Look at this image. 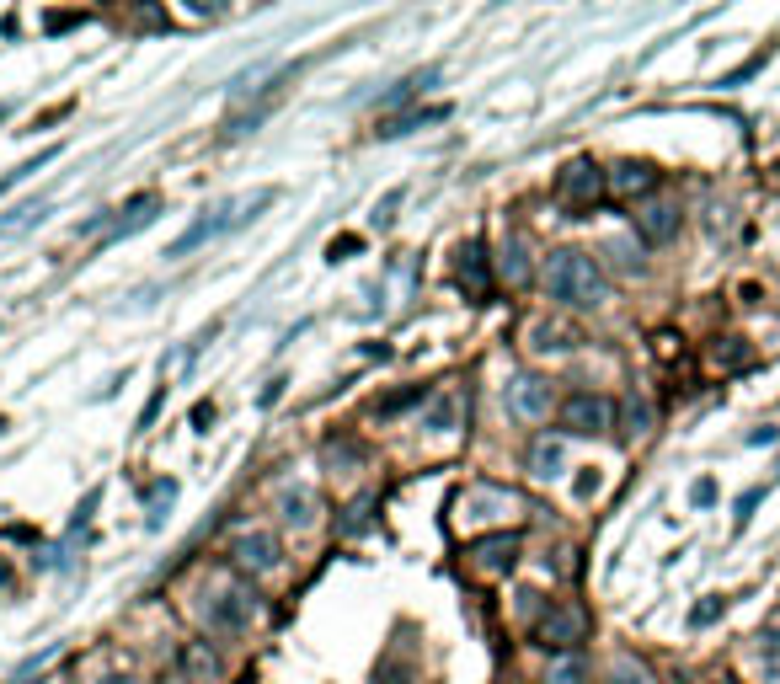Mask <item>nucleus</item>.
Segmentation results:
<instances>
[{"instance_id": "nucleus-34", "label": "nucleus", "mask_w": 780, "mask_h": 684, "mask_svg": "<svg viewBox=\"0 0 780 684\" xmlns=\"http://www.w3.org/2000/svg\"><path fill=\"white\" fill-rule=\"evenodd\" d=\"M348 252H358V241H353V236H342V241L326 246V257H332V262H337V257H348Z\"/></svg>"}, {"instance_id": "nucleus-3", "label": "nucleus", "mask_w": 780, "mask_h": 684, "mask_svg": "<svg viewBox=\"0 0 780 684\" xmlns=\"http://www.w3.org/2000/svg\"><path fill=\"white\" fill-rule=\"evenodd\" d=\"M583 636H588V615L577 610V604H551V610L535 620V642L545 652H572Z\"/></svg>"}, {"instance_id": "nucleus-7", "label": "nucleus", "mask_w": 780, "mask_h": 684, "mask_svg": "<svg viewBox=\"0 0 780 684\" xmlns=\"http://www.w3.org/2000/svg\"><path fill=\"white\" fill-rule=\"evenodd\" d=\"M508 412L519 417V423H540V417H551V380L519 375L508 385Z\"/></svg>"}, {"instance_id": "nucleus-24", "label": "nucleus", "mask_w": 780, "mask_h": 684, "mask_svg": "<svg viewBox=\"0 0 780 684\" xmlns=\"http://www.w3.org/2000/svg\"><path fill=\"white\" fill-rule=\"evenodd\" d=\"M604 684H652V674L636 658H615L610 668H604Z\"/></svg>"}, {"instance_id": "nucleus-27", "label": "nucleus", "mask_w": 780, "mask_h": 684, "mask_svg": "<svg viewBox=\"0 0 780 684\" xmlns=\"http://www.w3.org/2000/svg\"><path fill=\"white\" fill-rule=\"evenodd\" d=\"M439 118H444V107H428V113H407V118H390L385 129H380V139H396V134L417 129V123H439Z\"/></svg>"}, {"instance_id": "nucleus-21", "label": "nucleus", "mask_w": 780, "mask_h": 684, "mask_svg": "<svg viewBox=\"0 0 780 684\" xmlns=\"http://www.w3.org/2000/svg\"><path fill=\"white\" fill-rule=\"evenodd\" d=\"M620 417H626V439H642V433H652V401H647V396H626Z\"/></svg>"}, {"instance_id": "nucleus-25", "label": "nucleus", "mask_w": 780, "mask_h": 684, "mask_svg": "<svg viewBox=\"0 0 780 684\" xmlns=\"http://www.w3.org/2000/svg\"><path fill=\"white\" fill-rule=\"evenodd\" d=\"M182 658H187V668H193V679H198V684H209L214 674H220V663H214V652H209L204 642H193V647L182 652Z\"/></svg>"}, {"instance_id": "nucleus-15", "label": "nucleus", "mask_w": 780, "mask_h": 684, "mask_svg": "<svg viewBox=\"0 0 780 684\" xmlns=\"http://www.w3.org/2000/svg\"><path fill=\"white\" fill-rule=\"evenodd\" d=\"M508 508H513V492H503V487H481L465 497V519H497Z\"/></svg>"}, {"instance_id": "nucleus-37", "label": "nucleus", "mask_w": 780, "mask_h": 684, "mask_svg": "<svg viewBox=\"0 0 780 684\" xmlns=\"http://www.w3.org/2000/svg\"><path fill=\"white\" fill-rule=\"evenodd\" d=\"M594 487H599V471H583V476H577V497H588Z\"/></svg>"}, {"instance_id": "nucleus-16", "label": "nucleus", "mask_w": 780, "mask_h": 684, "mask_svg": "<svg viewBox=\"0 0 780 684\" xmlns=\"http://www.w3.org/2000/svg\"><path fill=\"white\" fill-rule=\"evenodd\" d=\"M155 209H161V204H155L150 193H145V198H134V204H129V214H118V220H113V230H107V241H123V236H134V230H145V225L155 220Z\"/></svg>"}, {"instance_id": "nucleus-29", "label": "nucleus", "mask_w": 780, "mask_h": 684, "mask_svg": "<svg viewBox=\"0 0 780 684\" xmlns=\"http://www.w3.org/2000/svg\"><path fill=\"white\" fill-rule=\"evenodd\" d=\"M423 401V385H407V391H396V396H385L380 407H374V417H396V412H407V407H417Z\"/></svg>"}, {"instance_id": "nucleus-19", "label": "nucleus", "mask_w": 780, "mask_h": 684, "mask_svg": "<svg viewBox=\"0 0 780 684\" xmlns=\"http://www.w3.org/2000/svg\"><path fill=\"white\" fill-rule=\"evenodd\" d=\"M278 508H284V519L294 524V530H305V524H316V497H310L305 487H294L278 497Z\"/></svg>"}, {"instance_id": "nucleus-28", "label": "nucleus", "mask_w": 780, "mask_h": 684, "mask_svg": "<svg viewBox=\"0 0 780 684\" xmlns=\"http://www.w3.org/2000/svg\"><path fill=\"white\" fill-rule=\"evenodd\" d=\"M604 257H615V268H626V273H642V246L636 241H610Z\"/></svg>"}, {"instance_id": "nucleus-32", "label": "nucleus", "mask_w": 780, "mask_h": 684, "mask_svg": "<svg viewBox=\"0 0 780 684\" xmlns=\"http://www.w3.org/2000/svg\"><path fill=\"white\" fill-rule=\"evenodd\" d=\"M690 503H695V508H711V503H716V481H711V476H700L695 487H690Z\"/></svg>"}, {"instance_id": "nucleus-40", "label": "nucleus", "mask_w": 780, "mask_h": 684, "mask_svg": "<svg viewBox=\"0 0 780 684\" xmlns=\"http://www.w3.org/2000/svg\"><path fill=\"white\" fill-rule=\"evenodd\" d=\"M716 684H738V679H716Z\"/></svg>"}, {"instance_id": "nucleus-26", "label": "nucleus", "mask_w": 780, "mask_h": 684, "mask_svg": "<svg viewBox=\"0 0 780 684\" xmlns=\"http://www.w3.org/2000/svg\"><path fill=\"white\" fill-rule=\"evenodd\" d=\"M423 428H428V433H449V428H455V396H439V401H433V407L423 412Z\"/></svg>"}, {"instance_id": "nucleus-5", "label": "nucleus", "mask_w": 780, "mask_h": 684, "mask_svg": "<svg viewBox=\"0 0 780 684\" xmlns=\"http://www.w3.org/2000/svg\"><path fill=\"white\" fill-rule=\"evenodd\" d=\"M417 679H423V658H417L412 631L401 626V631H396V642L385 647L380 668H374V684H417Z\"/></svg>"}, {"instance_id": "nucleus-31", "label": "nucleus", "mask_w": 780, "mask_h": 684, "mask_svg": "<svg viewBox=\"0 0 780 684\" xmlns=\"http://www.w3.org/2000/svg\"><path fill=\"white\" fill-rule=\"evenodd\" d=\"M396 209H401V188H396V193H385L380 204H374V214H369V220L380 225V230H390V225H396Z\"/></svg>"}, {"instance_id": "nucleus-33", "label": "nucleus", "mask_w": 780, "mask_h": 684, "mask_svg": "<svg viewBox=\"0 0 780 684\" xmlns=\"http://www.w3.org/2000/svg\"><path fill=\"white\" fill-rule=\"evenodd\" d=\"M764 503V487H754V492H748V497H738V530H743V524H748V513H754Z\"/></svg>"}, {"instance_id": "nucleus-39", "label": "nucleus", "mask_w": 780, "mask_h": 684, "mask_svg": "<svg viewBox=\"0 0 780 684\" xmlns=\"http://www.w3.org/2000/svg\"><path fill=\"white\" fill-rule=\"evenodd\" d=\"M11 118V102H0V123H6Z\"/></svg>"}, {"instance_id": "nucleus-38", "label": "nucleus", "mask_w": 780, "mask_h": 684, "mask_svg": "<svg viewBox=\"0 0 780 684\" xmlns=\"http://www.w3.org/2000/svg\"><path fill=\"white\" fill-rule=\"evenodd\" d=\"M102 684H134V679H123V674H113V679H102Z\"/></svg>"}, {"instance_id": "nucleus-18", "label": "nucleus", "mask_w": 780, "mask_h": 684, "mask_svg": "<svg viewBox=\"0 0 780 684\" xmlns=\"http://www.w3.org/2000/svg\"><path fill=\"white\" fill-rule=\"evenodd\" d=\"M433 81H439V70H433V65H428V70H417V75H407V81H396V86H390V91H385V97H380V107H385V113H390V107L412 102V97H417V91H428Z\"/></svg>"}, {"instance_id": "nucleus-14", "label": "nucleus", "mask_w": 780, "mask_h": 684, "mask_svg": "<svg viewBox=\"0 0 780 684\" xmlns=\"http://www.w3.org/2000/svg\"><path fill=\"white\" fill-rule=\"evenodd\" d=\"M561 471H567V449H561L556 439H535V449H529V476L556 481Z\"/></svg>"}, {"instance_id": "nucleus-13", "label": "nucleus", "mask_w": 780, "mask_h": 684, "mask_svg": "<svg viewBox=\"0 0 780 684\" xmlns=\"http://www.w3.org/2000/svg\"><path fill=\"white\" fill-rule=\"evenodd\" d=\"M497 268H503V278H508L513 289H524L529 278H535V268H529V241L519 236V230L503 241V257H497Z\"/></svg>"}, {"instance_id": "nucleus-35", "label": "nucleus", "mask_w": 780, "mask_h": 684, "mask_svg": "<svg viewBox=\"0 0 780 684\" xmlns=\"http://www.w3.org/2000/svg\"><path fill=\"white\" fill-rule=\"evenodd\" d=\"M193 423H198V433H209V423H214V407H209V401H198V407H193Z\"/></svg>"}, {"instance_id": "nucleus-30", "label": "nucleus", "mask_w": 780, "mask_h": 684, "mask_svg": "<svg viewBox=\"0 0 780 684\" xmlns=\"http://www.w3.org/2000/svg\"><path fill=\"white\" fill-rule=\"evenodd\" d=\"M722 615H727V599H722V594H711V599H700L695 610H690V626H695V631H700V626H716Z\"/></svg>"}, {"instance_id": "nucleus-22", "label": "nucleus", "mask_w": 780, "mask_h": 684, "mask_svg": "<svg viewBox=\"0 0 780 684\" xmlns=\"http://www.w3.org/2000/svg\"><path fill=\"white\" fill-rule=\"evenodd\" d=\"M171 503H177V481H155V487L145 492V508H150V513H145V524H150V530L166 519V508H171Z\"/></svg>"}, {"instance_id": "nucleus-2", "label": "nucleus", "mask_w": 780, "mask_h": 684, "mask_svg": "<svg viewBox=\"0 0 780 684\" xmlns=\"http://www.w3.org/2000/svg\"><path fill=\"white\" fill-rule=\"evenodd\" d=\"M604 188H610V177H604L594 161H572V166H561V177H556V198L572 214H588L604 198Z\"/></svg>"}, {"instance_id": "nucleus-9", "label": "nucleus", "mask_w": 780, "mask_h": 684, "mask_svg": "<svg viewBox=\"0 0 780 684\" xmlns=\"http://www.w3.org/2000/svg\"><path fill=\"white\" fill-rule=\"evenodd\" d=\"M252 615H257V599L246 594V588H225V594L209 604V626L225 631V636L230 631H246V626H252Z\"/></svg>"}, {"instance_id": "nucleus-12", "label": "nucleus", "mask_w": 780, "mask_h": 684, "mask_svg": "<svg viewBox=\"0 0 780 684\" xmlns=\"http://www.w3.org/2000/svg\"><path fill=\"white\" fill-rule=\"evenodd\" d=\"M636 230H642V241H652V246L674 241L679 236V209L674 204H647L642 214H636Z\"/></svg>"}, {"instance_id": "nucleus-20", "label": "nucleus", "mask_w": 780, "mask_h": 684, "mask_svg": "<svg viewBox=\"0 0 780 684\" xmlns=\"http://www.w3.org/2000/svg\"><path fill=\"white\" fill-rule=\"evenodd\" d=\"M754 652H759L764 679L780 684V626H764V631H759V642H754Z\"/></svg>"}, {"instance_id": "nucleus-1", "label": "nucleus", "mask_w": 780, "mask_h": 684, "mask_svg": "<svg viewBox=\"0 0 780 684\" xmlns=\"http://www.w3.org/2000/svg\"><path fill=\"white\" fill-rule=\"evenodd\" d=\"M545 289H551V300H561L567 310H599L610 300V284H604L599 262L588 252H556L545 262Z\"/></svg>"}, {"instance_id": "nucleus-4", "label": "nucleus", "mask_w": 780, "mask_h": 684, "mask_svg": "<svg viewBox=\"0 0 780 684\" xmlns=\"http://www.w3.org/2000/svg\"><path fill=\"white\" fill-rule=\"evenodd\" d=\"M610 423H615V407L594 391H577L561 401V428L577 433V439H599V433H610Z\"/></svg>"}, {"instance_id": "nucleus-23", "label": "nucleus", "mask_w": 780, "mask_h": 684, "mask_svg": "<svg viewBox=\"0 0 780 684\" xmlns=\"http://www.w3.org/2000/svg\"><path fill=\"white\" fill-rule=\"evenodd\" d=\"M583 679H588V668H583L577 652H561V658L545 668V684H583Z\"/></svg>"}, {"instance_id": "nucleus-6", "label": "nucleus", "mask_w": 780, "mask_h": 684, "mask_svg": "<svg viewBox=\"0 0 780 684\" xmlns=\"http://www.w3.org/2000/svg\"><path fill=\"white\" fill-rule=\"evenodd\" d=\"M455 284L465 289V300H487V294H492V273H487V246H481L476 236L471 241H465L460 246V252H455Z\"/></svg>"}, {"instance_id": "nucleus-10", "label": "nucleus", "mask_w": 780, "mask_h": 684, "mask_svg": "<svg viewBox=\"0 0 780 684\" xmlns=\"http://www.w3.org/2000/svg\"><path fill=\"white\" fill-rule=\"evenodd\" d=\"M471 562L487 567V572H513V562H519V535L513 530H497L487 540H476L471 546Z\"/></svg>"}, {"instance_id": "nucleus-8", "label": "nucleus", "mask_w": 780, "mask_h": 684, "mask_svg": "<svg viewBox=\"0 0 780 684\" xmlns=\"http://www.w3.org/2000/svg\"><path fill=\"white\" fill-rule=\"evenodd\" d=\"M230 556H236V567H246V572H273L278 562H284V546H278V535L252 530V535H241L236 546H230Z\"/></svg>"}, {"instance_id": "nucleus-36", "label": "nucleus", "mask_w": 780, "mask_h": 684, "mask_svg": "<svg viewBox=\"0 0 780 684\" xmlns=\"http://www.w3.org/2000/svg\"><path fill=\"white\" fill-rule=\"evenodd\" d=\"M775 439H780V428H754V433H748V444H754V449L775 444Z\"/></svg>"}, {"instance_id": "nucleus-17", "label": "nucleus", "mask_w": 780, "mask_h": 684, "mask_svg": "<svg viewBox=\"0 0 780 684\" xmlns=\"http://www.w3.org/2000/svg\"><path fill=\"white\" fill-rule=\"evenodd\" d=\"M535 342L529 348H540V353H567V348H577V332L572 326H561V321H535V332H529Z\"/></svg>"}, {"instance_id": "nucleus-11", "label": "nucleus", "mask_w": 780, "mask_h": 684, "mask_svg": "<svg viewBox=\"0 0 780 684\" xmlns=\"http://www.w3.org/2000/svg\"><path fill=\"white\" fill-rule=\"evenodd\" d=\"M610 188H615L620 198H642V193L658 188V166H647V161H620V166L610 171Z\"/></svg>"}]
</instances>
